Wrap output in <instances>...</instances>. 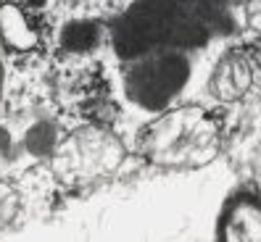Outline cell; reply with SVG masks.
I'll return each instance as SVG.
<instances>
[{"label": "cell", "mask_w": 261, "mask_h": 242, "mask_svg": "<svg viewBox=\"0 0 261 242\" xmlns=\"http://www.w3.org/2000/svg\"><path fill=\"white\" fill-rule=\"evenodd\" d=\"M100 40V29L93 21H71L61 32V45L69 53H87L93 50Z\"/></svg>", "instance_id": "cell-5"}, {"label": "cell", "mask_w": 261, "mask_h": 242, "mask_svg": "<svg viewBox=\"0 0 261 242\" xmlns=\"http://www.w3.org/2000/svg\"><path fill=\"white\" fill-rule=\"evenodd\" d=\"M27 150L32 156H48L56 150V127L50 121H40L27 132Z\"/></svg>", "instance_id": "cell-6"}, {"label": "cell", "mask_w": 261, "mask_h": 242, "mask_svg": "<svg viewBox=\"0 0 261 242\" xmlns=\"http://www.w3.org/2000/svg\"><path fill=\"white\" fill-rule=\"evenodd\" d=\"M245 21L253 32H261V0H245Z\"/></svg>", "instance_id": "cell-7"}, {"label": "cell", "mask_w": 261, "mask_h": 242, "mask_svg": "<svg viewBox=\"0 0 261 242\" xmlns=\"http://www.w3.org/2000/svg\"><path fill=\"white\" fill-rule=\"evenodd\" d=\"M253 82V66L243 53H227L211 74V93L219 100H240Z\"/></svg>", "instance_id": "cell-3"}, {"label": "cell", "mask_w": 261, "mask_h": 242, "mask_svg": "<svg viewBox=\"0 0 261 242\" xmlns=\"http://www.w3.org/2000/svg\"><path fill=\"white\" fill-rule=\"evenodd\" d=\"M13 156V150H11V137H8V132L6 129H0V169L11 161Z\"/></svg>", "instance_id": "cell-8"}, {"label": "cell", "mask_w": 261, "mask_h": 242, "mask_svg": "<svg viewBox=\"0 0 261 242\" xmlns=\"http://www.w3.org/2000/svg\"><path fill=\"white\" fill-rule=\"evenodd\" d=\"M27 3H29V6H32V8H42L45 3H48V0H27Z\"/></svg>", "instance_id": "cell-9"}, {"label": "cell", "mask_w": 261, "mask_h": 242, "mask_svg": "<svg viewBox=\"0 0 261 242\" xmlns=\"http://www.w3.org/2000/svg\"><path fill=\"white\" fill-rule=\"evenodd\" d=\"M66 153H69L66 163H71L76 179H85L114 171L124 158V147L103 129H80L76 134H71Z\"/></svg>", "instance_id": "cell-2"}, {"label": "cell", "mask_w": 261, "mask_h": 242, "mask_svg": "<svg viewBox=\"0 0 261 242\" xmlns=\"http://www.w3.org/2000/svg\"><path fill=\"white\" fill-rule=\"evenodd\" d=\"M0 98H3V64H0Z\"/></svg>", "instance_id": "cell-10"}, {"label": "cell", "mask_w": 261, "mask_h": 242, "mask_svg": "<svg viewBox=\"0 0 261 242\" xmlns=\"http://www.w3.org/2000/svg\"><path fill=\"white\" fill-rule=\"evenodd\" d=\"M145 153L159 166H198L217 153V127L203 111H174L145 132Z\"/></svg>", "instance_id": "cell-1"}, {"label": "cell", "mask_w": 261, "mask_h": 242, "mask_svg": "<svg viewBox=\"0 0 261 242\" xmlns=\"http://www.w3.org/2000/svg\"><path fill=\"white\" fill-rule=\"evenodd\" d=\"M0 35L13 50H29L37 45V35L32 32V26L27 24V16L16 6L0 8Z\"/></svg>", "instance_id": "cell-4"}]
</instances>
